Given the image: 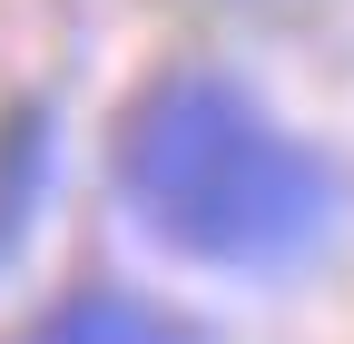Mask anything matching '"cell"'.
<instances>
[{
  "mask_svg": "<svg viewBox=\"0 0 354 344\" xmlns=\"http://www.w3.org/2000/svg\"><path fill=\"white\" fill-rule=\"evenodd\" d=\"M118 197L167 256L207 276H276L335 227V167L227 69H167L118 108Z\"/></svg>",
  "mask_w": 354,
  "mask_h": 344,
  "instance_id": "6da1fadb",
  "label": "cell"
},
{
  "mask_svg": "<svg viewBox=\"0 0 354 344\" xmlns=\"http://www.w3.org/2000/svg\"><path fill=\"white\" fill-rule=\"evenodd\" d=\"M10 344H207V334L177 325L167 305H138V295H69V305L30 315Z\"/></svg>",
  "mask_w": 354,
  "mask_h": 344,
  "instance_id": "7a4b0ae2",
  "label": "cell"
},
{
  "mask_svg": "<svg viewBox=\"0 0 354 344\" xmlns=\"http://www.w3.org/2000/svg\"><path fill=\"white\" fill-rule=\"evenodd\" d=\"M30 178H39V118L20 108L0 128V246L20 236V207H30Z\"/></svg>",
  "mask_w": 354,
  "mask_h": 344,
  "instance_id": "3957f363",
  "label": "cell"
}]
</instances>
